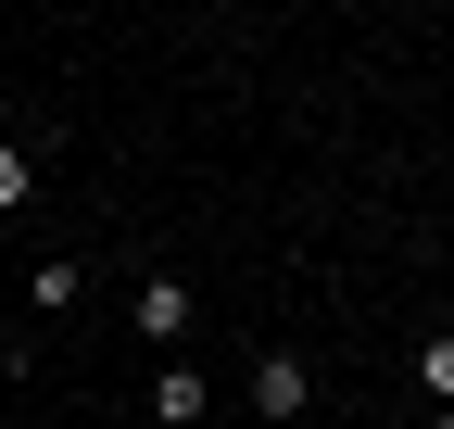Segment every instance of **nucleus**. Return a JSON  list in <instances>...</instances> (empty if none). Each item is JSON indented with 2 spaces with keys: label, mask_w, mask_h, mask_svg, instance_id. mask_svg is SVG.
<instances>
[{
  "label": "nucleus",
  "mask_w": 454,
  "mask_h": 429,
  "mask_svg": "<svg viewBox=\"0 0 454 429\" xmlns=\"http://www.w3.org/2000/svg\"><path fill=\"white\" fill-rule=\"evenodd\" d=\"M127 316H139V341H164V354H177V341H190V278H164V265H139Z\"/></svg>",
  "instance_id": "f257e3e1"
},
{
  "label": "nucleus",
  "mask_w": 454,
  "mask_h": 429,
  "mask_svg": "<svg viewBox=\"0 0 454 429\" xmlns=\"http://www.w3.org/2000/svg\"><path fill=\"white\" fill-rule=\"evenodd\" d=\"M253 404H265L278 429H291V417H316V366H303L291 341H278V354H253Z\"/></svg>",
  "instance_id": "f03ea898"
},
{
  "label": "nucleus",
  "mask_w": 454,
  "mask_h": 429,
  "mask_svg": "<svg viewBox=\"0 0 454 429\" xmlns=\"http://www.w3.org/2000/svg\"><path fill=\"white\" fill-rule=\"evenodd\" d=\"M202 404H215V392H202V366H190V354H164V366H152V417H164V429H202Z\"/></svg>",
  "instance_id": "7ed1b4c3"
},
{
  "label": "nucleus",
  "mask_w": 454,
  "mask_h": 429,
  "mask_svg": "<svg viewBox=\"0 0 454 429\" xmlns=\"http://www.w3.org/2000/svg\"><path fill=\"white\" fill-rule=\"evenodd\" d=\"M76 291H89V265H76V253H38V278H26V316H76Z\"/></svg>",
  "instance_id": "20e7f679"
},
{
  "label": "nucleus",
  "mask_w": 454,
  "mask_h": 429,
  "mask_svg": "<svg viewBox=\"0 0 454 429\" xmlns=\"http://www.w3.org/2000/svg\"><path fill=\"white\" fill-rule=\"evenodd\" d=\"M26 202H38V152H26V139H0V214H26Z\"/></svg>",
  "instance_id": "39448f33"
},
{
  "label": "nucleus",
  "mask_w": 454,
  "mask_h": 429,
  "mask_svg": "<svg viewBox=\"0 0 454 429\" xmlns=\"http://www.w3.org/2000/svg\"><path fill=\"white\" fill-rule=\"evenodd\" d=\"M417 379H429V404L454 417V341H417Z\"/></svg>",
  "instance_id": "423d86ee"
},
{
  "label": "nucleus",
  "mask_w": 454,
  "mask_h": 429,
  "mask_svg": "<svg viewBox=\"0 0 454 429\" xmlns=\"http://www.w3.org/2000/svg\"><path fill=\"white\" fill-rule=\"evenodd\" d=\"M13 316H26V303H0V354H26V341H13Z\"/></svg>",
  "instance_id": "0eeeda50"
},
{
  "label": "nucleus",
  "mask_w": 454,
  "mask_h": 429,
  "mask_svg": "<svg viewBox=\"0 0 454 429\" xmlns=\"http://www.w3.org/2000/svg\"><path fill=\"white\" fill-rule=\"evenodd\" d=\"M429 429H454V417H429Z\"/></svg>",
  "instance_id": "6e6552de"
},
{
  "label": "nucleus",
  "mask_w": 454,
  "mask_h": 429,
  "mask_svg": "<svg viewBox=\"0 0 454 429\" xmlns=\"http://www.w3.org/2000/svg\"><path fill=\"white\" fill-rule=\"evenodd\" d=\"M0 114H13V101H0Z\"/></svg>",
  "instance_id": "1a4fd4ad"
}]
</instances>
